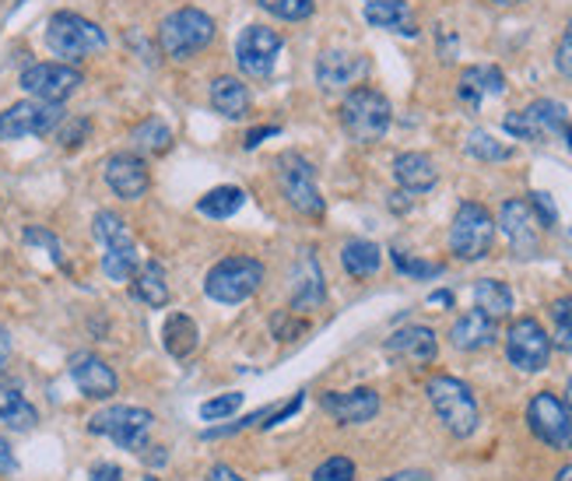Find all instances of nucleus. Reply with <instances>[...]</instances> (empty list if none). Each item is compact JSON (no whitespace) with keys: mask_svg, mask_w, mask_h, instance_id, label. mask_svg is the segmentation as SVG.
<instances>
[{"mask_svg":"<svg viewBox=\"0 0 572 481\" xmlns=\"http://www.w3.org/2000/svg\"><path fill=\"white\" fill-rule=\"evenodd\" d=\"M145 481H155V478H145Z\"/></svg>","mask_w":572,"mask_h":481,"instance_id":"56","label":"nucleus"},{"mask_svg":"<svg viewBox=\"0 0 572 481\" xmlns=\"http://www.w3.org/2000/svg\"><path fill=\"white\" fill-rule=\"evenodd\" d=\"M278 127H257V131H250L246 134V148H257L260 141H267V137H275Z\"/></svg>","mask_w":572,"mask_h":481,"instance_id":"49","label":"nucleus"},{"mask_svg":"<svg viewBox=\"0 0 572 481\" xmlns=\"http://www.w3.org/2000/svg\"><path fill=\"white\" fill-rule=\"evenodd\" d=\"M264 285V263L253 257H226L218 260L215 268L204 278V296L221 303V306H235L257 296V288Z\"/></svg>","mask_w":572,"mask_h":481,"instance_id":"6","label":"nucleus"},{"mask_svg":"<svg viewBox=\"0 0 572 481\" xmlns=\"http://www.w3.org/2000/svg\"><path fill=\"white\" fill-rule=\"evenodd\" d=\"M555 67L562 71V77H569V82H572V18H569L565 33H562L559 53H555Z\"/></svg>","mask_w":572,"mask_h":481,"instance_id":"44","label":"nucleus"},{"mask_svg":"<svg viewBox=\"0 0 572 481\" xmlns=\"http://www.w3.org/2000/svg\"><path fill=\"white\" fill-rule=\"evenodd\" d=\"M260 8L271 11L275 18H281V22H306V18H313V11H316L313 0H260Z\"/></svg>","mask_w":572,"mask_h":481,"instance_id":"37","label":"nucleus"},{"mask_svg":"<svg viewBox=\"0 0 572 481\" xmlns=\"http://www.w3.org/2000/svg\"><path fill=\"white\" fill-rule=\"evenodd\" d=\"M92 229H95V239L102 243V274L109 282H131L134 271L141 268L131 225H126L117 211H99Z\"/></svg>","mask_w":572,"mask_h":481,"instance_id":"4","label":"nucleus"},{"mask_svg":"<svg viewBox=\"0 0 572 481\" xmlns=\"http://www.w3.org/2000/svg\"><path fill=\"white\" fill-rule=\"evenodd\" d=\"M172 145V131L158 116H148L145 123H137L131 131V148L134 155H162Z\"/></svg>","mask_w":572,"mask_h":481,"instance_id":"33","label":"nucleus"},{"mask_svg":"<svg viewBox=\"0 0 572 481\" xmlns=\"http://www.w3.org/2000/svg\"><path fill=\"white\" fill-rule=\"evenodd\" d=\"M0 422H4L8 429L28 432V429H36V422H39V411L28 405L25 394L19 391V386L0 383Z\"/></svg>","mask_w":572,"mask_h":481,"instance_id":"29","label":"nucleus"},{"mask_svg":"<svg viewBox=\"0 0 572 481\" xmlns=\"http://www.w3.org/2000/svg\"><path fill=\"white\" fill-rule=\"evenodd\" d=\"M68 372H71V380H74L77 391H82L85 397H92V400H109L117 394V386H120L113 366H109L106 359H99V355H92V351L71 355Z\"/></svg>","mask_w":572,"mask_h":481,"instance_id":"18","label":"nucleus"},{"mask_svg":"<svg viewBox=\"0 0 572 481\" xmlns=\"http://www.w3.org/2000/svg\"><path fill=\"white\" fill-rule=\"evenodd\" d=\"M464 151L471 159H482V162H510L513 159V148L496 141L488 131H471L467 141H464Z\"/></svg>","mask_w":572,"mask_h":481,"instance_id":"35","label":"nucleus"},{"mask_svg":"<svg viewBox=\"0 0 572 481\" xmlns=\"http://www.w3.org/2000/svg\"><path fill=\"white\" fill-rule=\"evenodd\" d=\"M162 345L172 359H186L197 348V323L190 320L186 313H172L162 328Z\"/></svg>","mask_w":572,"mask_h":481,"instance_id":"32","label":"nucleus"},{"mask_svg":"<svg viewBox=\"0 0 572 481\" xmlns=\"http://www.w3.org/2000/svg\"><path fill=\"white\" fill-rule=\"evenodd\" d=\"M82 71H77L74 64H32L22 71V88L28 91L32 99H42V102H63L71 99L77 88H82Z\"/></svg>","mask_w":572,"mask_h":481,"instance_id":"15","label":"nucleus"},{"mask_svg":"<svg viewBox=\"0 0 572 481\" xmlns=\"http://www.w3.org/2000/svg\"><path fill=\"white\" fill-rule=\"evenodd\" d=\"M428 303H439V306H453V292H433Z\"/></svg>","mask_w":572,"mask_h":481,"instance_id":"51","label":"nucleus"},{"mask_svg":"<svg viewBox=\"0 0 572 481\" xmlns=\"http://www.w3.org/2000/svg\"><path fill=\"white\" fill-rule=\"evenodd\" d=\"M341 263L352 278H373L379 271V263H384V250L369 239H352V243H344Z\"/></svg>","mask_w":572,"mask_h":481,"instance_id":"31","label":"nucleus"},{"mask_svg":"<svg viewBox=\"0 0 572 481\" xmlns=\"http://www.w3.org/2000/svg\"><path fill=\"white\" fill-rule=\"evenodd\" d=\"M284 39L267 25H250L243 28V36L235 39V64L253 82H267L275 74L278 53H281Z\"/></svg>","mask_w":572,"mask_h":481,"instance_id":"13","label":"nucleus"},{"mask_svg":"<svg viewBox=\"0 0 572 481\" xmlns=\"http://www.w3.org/2000/svg\"><path fill=\"white\" fill-rule=\"evenodd\" d=\"M320 408L338 418L341 425H362V422H373L379 415V394L369 391V386H355V391H330L320 397Z\"/></svg>","mask_w":572,"mask_h":481,"instance_id":"20","label":"nucleus"},{"mask_svg":"<svg viewBox=\"0 0 572 481\" xmlns=\"http://www.w3.org/2000/svg\"><path fill=\"white\" fill-rule=\"evenodd\" d=\"M68 120L63 102L25 99L0 113V141H22V137H46Z\"/></svg>","mask_w":572,"mask_h":481,"instance_id":"9","label":"nucleus"},{"mask_svg":"<svg viewBox=\"0 0 572 481\" xmlns=\"http://www.w3.org/2000/svg\"><path fill=\"white\" fill-rule=\"evenodd\" d=\"M460 102L471 110H482V102L506 91V74L499 67H467L460 74Z\"/></svg>","mask_w":572,"mask_h":481,"instance_id":"26","label":"nucleus"},{"mask_svg":"<svg viewBox=\"0 0 572 481\" xmlns=\"http://www.w3.org/2000/svg\"><path fill=\"white\" fill-rule=\"evenodd\" d=\"M565 141H569V148H572V127H565Z\"/></svg>","mask_w":572,"mask_h":481,"instance_id":"55","label":"nucleus"},{"mask_svg":"<svg viewBox=\"0 0 572 481\" xmlns=\"http://www.w3.org/2000/svg\"><path fill=\"white\" fill-rule=\"evenodd\" d=\"M474 309H482L491 320H506L513 313V292L506 282H496V278H482L474 285Z\"/></svg>","mask_w":572,"mask_h":481,"instance_id":"30","label":"nucleus"},{"mask_svg":"<svg viewBox=\"0 0 572 481\" xmlns=\"http://www.w3.org/2000/svg\"><path fill=\"white\" fill-rule=\"evenodd\" d=\"M151 425H155V415L148 408H134V405H113L88 418V432L113 440L126 454H145Z\"/></svg>","mask_w":572,"mask_h":481,"instance_id":"7","label":"nucleus"},{"mask_svg":"<svg viewBox=\"0 0 572 481\" xmlns=\"http://www.w3.org/2000/svg\"><path fill=\"white\" fill-rule=\"evenodd\" d=\"M46 46H50L53 57H63V64H74V60L102 53L106 50V33L95 22L82 18V14L57 11L53 18L46 22Z\"/></svg>","mask_w":572,"mask_h":481,"instance_id":"5","label":"nucleus"},{"mask_svg":"<svg viewBox=\"0 0 572 481\" xmlns=\"http://www.w3.org/2000/svg\"><path fill=\"white\" fill-rule=\"evenodd\" d=\"M327 299V285H324V271L316 257L306 250L299 257V271H295V292H292V309L295 313H313L320 309Z\"/></svg>","mask_w":572,"mask_h":481,"instance_id":"22","label":"nucleus"},{"mask_svg":"<svg viewBox=\"0 0 572 481\" xmlns=\"http://www.w3.org/2000/svg\"><path fill=\"white\" fill-rule=\"evenodd\" d=\"M496 337H499V320L485 317L482 309H471V313H464L450 328V341H453V348H460V351L491 348L496 345Z\"/></svg>","mask_w":572,"mask_h":481,"instance_id":"25","label":"nucleus"},{"mask_svg":"<svg viewBox=\"0 0 572 481\" xmlns=\"http://www.w3.org/2000/svg\"><path fill=\"white\" fill-rule=\"evenodd\" d=\"M499 229L510 239L516 257H534L541 250V236H537V219L527 200H506L499 208Z\"/></svg>","mask_w":572,"mask_h":481,"instance_id":"19","label":"nucleus"},{"mask_svg":"<svg viewBox=\"0 0 572 481\" xmlns=\"http://www.w3.org/2000/svg\"><path fill=\"white\" fill-rule=\"evenodd\" d=\"M384 481H433V474H428V471H397V474H390Z\"/></svg>","mask_w":572,"mask_h":481,"instance_id":"50","label":"nucleus"},{"mask_svg":"<svg viewBox=\"0 0 572 481\" xmlns=\"http://www.w3.org/2000/svg\"><path fill=\"white\" fill-rule=\"evenodd\" d=\"M243 408V394L240 391H229V394H218L211 400H204L200 405V418L204 422H221V418H229Z\"/></svg>","mask_w":572,"mask_h":481,"instance_id":"38","label":"nucleus"},{"mask_svg":"<svg viewBox=\"0 0 572 481\" xmlns=\"http://www.w3.org/2000/svg\"><path fill=\"white\" fill-rule=\"evenodd\" d=\"M362 14L373 28H387L397 36H418V22L407 0H362Z\"/></svg>","mask_w":572,"mask_h":481,"instance_id":"23","label":"nucleus"},{"mask_svg":"<svg viewBox=\"0 0 572 481\" xmlns=\"http://www.w3.org/2000/svg\"><path fill=\"white\" fill-rule=\"evenodd\" d=\"M106 183L120 200H141L148 194L151 176H148V165L141 155L134 151H117L106 159Z\"/></svg>","mask_w":572,"mask_h":481,"instance_id":"17","label":"nucleus"},{"mask_svg":"<svg viewBox=\"0 0 572 481\" xmlns=\"http://www.w3.org/2000/svg\"><path fill=\"white\" fill-rule=\"evenodd\" d=\"M14 471H19V460L11 454V443L0 440V474H14Z\"/></svg>","mask_w":572,"mask_h":481,"instance_id":"47","label":"nucleus"},{"mask_svg":"<svg viewBox=\"0 0 572 481\" xmlns=\"http://www.w3.org/2000/svg\"><path fill=\"white\" fill-rule=\"evenodd\" d=\"M278 186L284 200L299 211V214H313V219H320L327 211L320 190H316V173L309 159H302L299 151H284L278 159Z\"/></svg>","mask_w":572,"mask_h":481,"instance_id":"10","label":"nucleus"},{"mask_svg":"<svg viewBox=\"0 0 572 481\" xmlns=\"http://www.w3.org/2000/svg\"><path fill=\"white\" fill-rule=\"evenodd\" d=\"M565 120H569V110L562 102L537 99L527 106V110L506 116L502 127H506V134L520 137V141H551V137L565 134Z\"/></svg>","mask_w":572,"mask_h":481,"instance_id":"11","label":"nucleus"},{"mask_svg":"<svg viewBox=\"0 0 572 481\" xmlns=\"http://www.w3.org/2000/svg\"><path fill=\"white\" fill-rule=\"evenodd\" d=\"M369 74V60L352 50H324L316 57V85L327 96H338V91H352L358 88L362 77Z\"/></svg>","mask_w":572,"mask_h":481,"instance_id":"16","label":"nucleus"},{"mask_svg":"<svg viewBox=\"0 0 572 481\" xmlns=\"http://www.w3.org/2000/svg\"><path fill=\"white\" fill-rule=\"evenodd\" d=\"M506 359L520 372H541L551 359V337L534 317H520L506 331Z\"/></svg>","mask_w":572,"mask_h":481,"instance_id":"12","label":"nucleus"},{"mask_svg":"<svg viewBox=\"0 0 572 481\" xmlns=\"http://www.w3.org/2000/svg\"><path fill=\"white\" fill-rule=\"evenodd\" d=\"M88 131H92V123L82 120V116H77V120H63L60 127H57V141H60L63 148H77V145L85 141Z\"/></svg>","mask_w":572,"mask_h":481,"instance_id":"41","label":"nucleus"},{"mask_svg":"<svg viewBox=\"0 0 572 481\" xmlns=\"http://www.w3.org/2000/svg\"><path fill=\"white\" fill-rule=\"evenodd\" d=\"M551 323H555L551 345H559L562 351H572V296H562L551 303Z\"/></svg>","mask_w":572,"mask_h":481,"instance_id":"36","label":"nucleus"},{"mask_svg":"<svg viewBox=\"0 0 572 481\" xmlns=\"http://www.w3.org/2000/svg\"><path fill=\"white\" fill-rule=\"evenodd\" d=\"M211 106H215V113H221L226 120H243L253 106V96L240 77L226 74V77H218V82H211Z\"/></svg>","mask_w":572,"mask_h":481,"instance_id":"27","label":"nucleus"},{"mask_svg":"<svg viewBox=\"0 0 572 481\" xmlns=\"http://www.w3.org/2000/svg\"><path fill=\"white\" fill-rule=\"evenodd\" d=\"M88 478L92 481H123V471L117 468V464H95Z\"/></svg>","mask_w":572,"mask_h":481,"instance_id":"45","label":"nucleus"},{"mask_svg":"<svg viewBox=\"0 0 572 481\" xmlns=\"http://www.w3.org/2000/svg\"><path fill=\"white\" fill-rule=\"evenodd\" d=\"M491 4H499V8H516V4H523V0H491Z\"/></svg>","mask_w":572,"mask_h":481,"instance_id":"53","label":"nucleus"},{"mask_svg":"<svg viewBox=\"0 0 572 481\" xmlns=\"http://www.w3.org/2000/svg\"><path fill=\"white\" fill-rule=\"evenodd\" d=\"M491 243H496V219L485 205H460L450 225V250L457 260H482L491 254Z\"/></svg>","mask_w":572,"mask_h":481,"instance_id":"8","label":"nucleus"},{"mask_svg":"<svg viewBox=\"0 0 572 481\" xmlns=\"http://www.w3.org/2000/svg\"><path fill=\"white\" fill-rule=\"evenodd\" d=\"M208 481H246V478H240L232 468H226V464H215L208 471Z\"/></svg>","mask_w":572,"mask_h":481,"instance_id":"48","label":"nucleus"},{"mask_svg":"<svg viewBox=\"0 0 572 481\" xmlns=\"http://www.w3.org/2000/svg\"><path fill=\"white\" fill-rule=\"evenodd\" d=\"M387 355H390V359L411 362V366H428V362H436V355H439L436 331H433V328H422V323H415V328L397 331V334L387 341Z\"/></svg>","mask_w":572,"mask_h":481,"instance_id":"21","label":"nucleus"},{"mask_svg":"<svg viewBox=\"0 0 572 481\" xmlns=\"http://www.w3.org/2000/svg\"><path fill=\"white\" fill-rule=\"evenodd\" d=\"M393 176L404 194H428L439 183V169L425 151H404L393 159Z\"/></svg>","mask_w":572,"mask_h":481,"instance_id":"24","label":"nucleus"},{"mask_svg":"<svg viewBox=\"0 0 572 481\" xmlns=\"http://www.w3.org/2000/svg\"><path fill=\"white\" fill-rule=\"evenodd\" d=\"M131 292H134V299H141L145 306L162 309L169 303V282H166L162 263L158 260L141 263V268L134 271V278H131Z\"/></svg>","mask_w":572,"mask_h":481,"instance_id":"28","label":"nucleus"},{"mask_svg":"<svg viewBox=\"0 0 572 481\" xmlns=\"http://www.w3.org/2000/svg\"><path fill=\"white\" fill-rule=\"evenodd\" d=\"M215 42V18L200 8H180L158 25V46L169 60H194Z\"/></svg>","mask_w":572,"mask_h":481,"instance_id":"2","label":"nucleus"},{"mask_svg":"<svg viewBox=\"0 0 572 481\" xmlns=\"http://www.w3.org/2000/svg\"><path fill=\"white\" fill-rule=\"evenodd\" d=\"M565 405L572 408V380H569V386H565Z\"/></svg>","mask_w":572,"mask_h":481,"instance_id":"54","label":"nucleus"},{"mask_svg":"<svg viewBox=\"0 0 572 481\" xmlns=\"http://www.w3.org/2000/svg\"><path fill=\"white\" fill-rule=\"evenodd\" d=\"M25 243L28 246H42V250H50V257L57 260V263H63V250H60V243H57V236L53 232H46V229H25Z\"/></svg>","mask_w":572,"mask_h":481,"instance_id":"43","label":"nucleus"},{"mask_svg":"<svg viewBox=\"0 0 572 481\" xmlns=\"http://www.w3.org/2000/svg\"><path fill=\"white\" fill-rule=\"evenodd\" d=\"M11 351H14V345H11V334H8L4 323H0V377H4V372H8Z\"/></svg>","mask_w":572,"mask_h":481,"instance_id":"46","label":"nucleus"},{"mask_svg":"<svg viewBox=\"0 0 572 481\" xmlns=\"http://www.w3.org/2000/svg\"><path fill=\"white\" fill-rule=\"evenodd\" d=\"M246 205V194L240 186H215L211 194L200 197V214H208V219H232L235 211Z\"/></svg>","mask_w":572,"mask_h":481,"instance_id":"34","label":"nucleus"},{"mask_svg":"<svg viewBox=\"0 0 572 481\" xmlns=\"http://www.w3.org/2000/svg\"><path fill=\"white\" fill-rule=\"evenodd\" d=\"M425 394H428V405L439 415L442 429L450 432L457 440H467L478 432V400H474L471 386L457 377H433L425 383Z\"/></svg>","mask_w":572,"mask_h":481,"instance_id":"1","label":"nucleus"},{"mask_svg":"<svg viewBox=\"0 0 572 481\" xmlns=\"http://www.w3.org/2000/svg\"><path fill=\"white\" fill-rule=\"evenodd\" d=\"M313 481H355V464L348 457H327L313 471Z\"/></svg>","mask_w":572,"mask_h":481,"instance_id":"39","label":"nucleus"},{"mask_svg":"<svg viewBox=\"0 0 572 481\" xmlns=\"http://www.w3.org/2000/svg\"><path fill=\"white\" fill-rule=\"evenodd\" d=\"M555 481H572V464H565V468L559 471V478H555Z\"/></svg>","mask_w":572,"mask_h":481,"instance_id":"52","label":"nucleus"},{"mask_svg":"<svg viewBox=\"0 0 572 481\" xmlns=\"http://www.w3.org/2000/svg\"><path fill=\"white\" fill-rule=\"evenodd\" d=\"M393 263L401 274H411L418 278V282H425V278H439L442 274V263H425V260H407L401 250H393Z\"/></svg>","mask_w":572,"mask_h":481,"instance_id":"40","label":"nucleus"},{"mask_svg":"<svg viewBox=\"0 0 572 481\" xmlns=\"http://www.w3.org/2000/svg\"><path fill=\"white\" fill-rule=\"evenodd\" d=\"M531 211H534V219H537V225H545V229H551L555 222H559V211H555V200L545 194V190H537V194H531Z\"/></svg>","mask_w":572,"mask_h":481,"instance_id":"42","label":"nucleus"},{"mask_svg":"<svg viewBox=\"0 0 572 481\" xmlns=\"http://www.w3.org/2000/svg\"><path fill=\"white\" fill-rule=\"evenodd\" d=\"M390 99L376 88H352L341 102V123L355 145H376L390 131Z\"/></svg>","mask_w":572,"mask_h":481,"instance_id":"3","label":"nucleus"},{"mask_svg":"<svg viewBox=\"0 0 572 481\" xmlns=\"http://www.w3.org/2000/svg\"><path fill=\"white\" fill-rule=\"evenodd\" d=\"M527 425L537 440L551 449H569L572 446V411L562 397H555L551 391L534 394L527 405Z\"/></svg>","mask_w":572,"mask_h":481,"instance_id":"14","label":"nucleus"}]
</instances>
